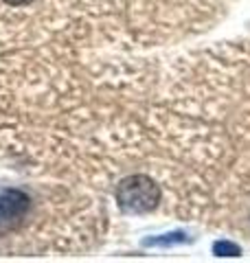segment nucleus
Instances as JSON below:
<instances>
[{
	"mask_svg": "<svg viewBox=\"0 0 250 263\" xmlns=\"http://www.w3.org/2000/svg\"><path fill=\"white\" fill-rule=\"evenodd\" d=\"M116 206L128 215H143L154 211L163 200V189L152 176L147 174H132L119 180L114 189Z\"/></svg>",
	"mask_w": 250,
	"mask_h": 263,
	"instance_id": "1",
	"label": "nucleus"
},
{
	"mask_svg": "<svg viewBox=\"0 0 250 263\" xmlns=\"http://www.w3.org/2000/svg\"><path fill=\"white\" fill-rule=\"evenodd\" d=\"M31 209V197L20 189H7L0 193V228L20 224Z\"/></svg>",
	"mask_w": 250,
	"mask_h": 263,
	"instance_id": "2",
	"label": "nucleus"
},
{
	"mask_svg": "<svg viewBox=\"0 0 250 263\" xmlns=\"http://www.w3.org/2000/svg\"><path fill=\"white\" fill-rule=\"evenodd\" d=\"M180 243H191V237L180 233V230L160 237H149V239L143 241V246H147V248H169V246H180Z\"/></svg>",
	"mask_w": 250,
	"mask_h": 263,
	"instance_id": "3",
	"label": "nucleus"
},
{
	"mask_svg": "<svg viewBox=\"0 0 250 263\" xmlns=\"http://www.w3.org/2000/svg\"><path fill=\"white\" fill-rule=\"evenodd\" d=\"M213 254H218V257H239L241 248H239L237 243L222 239V241H215L213 243Z\"/></svg>",
	"mask_w": 250,
	"mask_h": 263,
	"instance_id": "4",
	"label": "nucleus"
},
{
	"mask_svg": "<svg viewBox=\"0 0 250 263\" xmlns=\"http://www.w3.org/2000/svg\"><path fill=\"white\" fill-rule=\"evenodd\" d=\"M3 3L9 7H27V5H33L35 0H3Z\"/></svg>",
	"mask_w": 250,
	"mask_h": 263,
	"instance_id": "5",
	"label": "nucleus"
}]
</instances>
